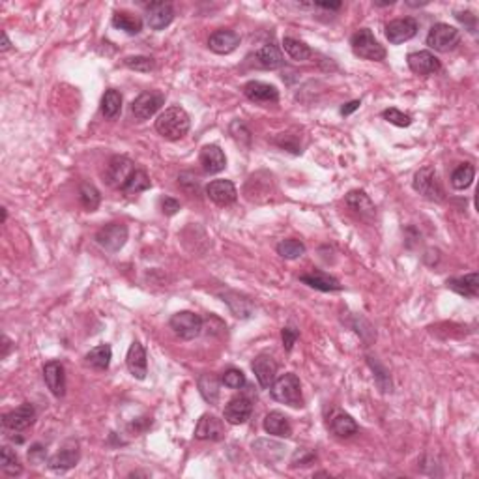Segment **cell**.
Wrapping results in <instances>:
<instances>
[{
    "label": "cell",
    "instance_id": "f907efd6",
    "mask_svg": "<svg viewBox=\"0 0 479 479\" xmlns=\"http://www.w3.org/2000/svg\"><path fill=\"white\" fill-rule=\"evenodd\" d=\"M457 19H459L461 23H470V32H476V15H472L470 12L457 13Z\"/></svg>",
    "mask_w": 479,
    "mask_h": 479
},
{
    "label": "cell",
    "instance_id": "f5cc1de1",
    "mask_svg": "<svg viewBox=\"0 0 479 479\" xmlns=\"http://www.w3.org/2000/svg\"><path fill=\"white\" fill-rule=\"evenodd\" d=\"M315 6L324 8V10H339L343 4L341 2H315Z\"/></svg>",
    "mask_w": 479,
    "mask_h": 479
},
{
    "label": "cell",
    "instance_id": "f1b7e54d",
    "mask_svg": "<svg viewBox=\"0 0 479 479\" xmlns=\"http://www.w3.org/2000/svg\"><path fill=\"white\" fill-rule=\"evenodd\" d=\"M255 64L262 70H279L285 64L281 51L274 43H266L255 53Z\"/></svg>",
    "mask_w": 479,
    "mask_h": 479
},
{
    "label": "cell",
    "instance_id": "816d5d0a",
    "mask_svg": "<svg viewBox=\"0 0 479 479\" xmlns=\"http://www.w3.org/2000/svg\"><path fill=\"white\" fill-rule=\"evenodd\" d=\"M359 105H361V102H359V100H354V102L347 103V105H343L341 107V114L343 116H348V114H352L354 111H358Z\"/></svg>",
    "mask_w": 479,
    "mask_h": 479
},
{
    "label": "cell",
    "instance_id": "ffe728a7",
    "mask_svg": "<svg viewBox=\"0 0 479 479\" xmlns=\"http://www.w3.org/2000/svg\"><path fill=\"white\" fill-rule=\"evenodd\" d=\"M43 380L54 397L66 395V371L60 361L53 359L43 366Z\"/></svg>",
    "mask_w": 479,
    "mask_h": 479
},
{
    "label": "cell",
    "instance_id": "cb8c5ba5",
    "mask_svg": "<svg viewBox=\"0 0 479 479\" xmlns=\"http://www.w3.org/2000/svg\"><path fill=\"white\" fill-rule=\"evenodd\" d=\"M240 45V34H236L234 30H216L214 34H210L208 38V47L210 51H214L216 54H228L236 51Z\"/></svg>",
    "mask_w": 479,
    "mask_h": 479
},
{
    "label": "cell",
    "instance_id": "d6a6232c",
    "mask_svg": "<svg viewBox=\"0 0 479 479\" xmlns=\"http://www.w3.org/2000/svg\"><path fill=\"white\" fill-rule=\"evenodd\" d=\"M367 366L371 367L372 377H375V382H377L378 389H380L382 393H389L391 388H393V384H391V375H389V371L386 369V366H384L380 359L371 356V354H367Z\"/></svg>",
    "mask_w": 479,
    "mask_h": 479
},
{
    "label": "cell",
    "instance_id": "52a82bcc",
    "mask_svg": "<svg viewBox=\"0 0 479 479\" xmlns=\"http://www.w3.org/2000/svg\"><path fill=\"white\" fill-rule=\"evenodd\" d=\"M129 230L124 223H109L96 233L97 246L103 247L109 253H118L122 247L126 246Z\"/></svg>",
    "mask_w": 479,
    "mask_h": 479
},
{
    "label": "cell",
    "instance_id": "4dcf8cb0",
    "mask_svg": "<svg viewBox=\"0 0 479 479\" xmlns=\"http://www.w3.org/2000/svg\"><path fill=\"white\" fill-rule=\"evenodd\" d=\"M113 359V348L109 345H97L84 356V363L96 371H107Z\"/></svg>",
    "mask_w": 479,
    "mask_h": 479
},
{
    "label": "cell",
    "instance_id": "e0dca14e",
    "mask_svg": "<svg viewBox=\"0 0 479 479\" xmlns=\"http://www.w3.org/2000/svg\"><path fill=\"white\" fill-rule=\"evenodd\" d=\"M195 438L197 440H206V442H219L225 438V427L219 418L214 414H204L198 419L197 427H195Z\"/></svg>",
    "mask_w": 479,
    "mask_h": 479
},
{
    "label": "cell",
    "instance_id": "8992f818",
    "mask_svg": "<svg viewBox=\"0 0 479 479\" xmlns=\"http://www.w3.org/2000/svg\"><path fill=\"white\" fill-rule=\"evenodd\" d=\"M168 326H171V329H173L180 339L191 341V339H197L203 333L204 320L191 311H180L174 313L173 317H171Z\"/></svg>",
    "mask_w": 479,
    "mask_h": 479
},
{
    "label": "cell",
    "instance_id": "681fc988",
    "mask_svg": "<svg viewBox=\"0 0 479 479\" xmlns=\"http://www.w3.org/2000/svg\"><path fill=\"white\" fill-rule=\"evenodd\" d=\"M159 206H162V212L165 216H174V214H178L180 208H182L178 201L173 197H163L162 201H159Z\"/></svg>",
    "mask_w": 479,
    "mask_h": 479
},
{
    "label": "cell",
    "instance_id": "6da1fadb",
    "mask_svg": "<svg viewBox=\"0 0 479 479\" xmlns=\"http://www.w3.org/2000/svg\"><path fill=\"white\" fill-rule=\"evenodd\" d=\"M189 127H191L189 114L178 105L165 109L156 120L157 133L167 141H180L184 135H187Z\"/></svg>",
    "mask_w": 479,
    "mask_h": 479
},
{
    "label": "cell",
    "instance_id": "f35d334b",
    "mask_svg": "<svg viewBox=\"0 0 479 479\" xmlns=\"http://www.w3.org/2000/svg\"><path fill=\"white\" fill-rule=\"evenodd\" d=\"M146 189H150L148 174L144 173V171L135 168V173L129 176V180L126 182V186L122 187V193L127 195V197H132V195H139V193L146 191Z\"/></svg>",
    "mask_w": 479,
    "mask_h": 479
},
{
    "label": "cell",
    "instance_id": "7bdbcfd3",
    "mask_svg": "<svg viewBox=\"0 0 479 479\" xmlns=\"http://www.w3.org/2000/svg\"><path fill=\"white\" fill-rule=\"evenodd\" d=\"M124 66L129 68V70H135V72L148 73L156 68V62H154L152 56H126Z\"/></svg>",
    "mask_w": 479,
    "mask_h": 479
},
{
    "label": "cell",
    "instance_id": "2e32d148",
    "mask_svg": "<svg viewBox=\"0 0 479 479\" xmlns=\"http://www.w3.org/2000/svg\"><path fill=\"white\" fill-rule=\"evenodd\" d=\"M206 197L216 203L217 206H228V204L236 203L238 191L230 180H212L206 186Z\"/></svg>",
    "mask_w": 479,
    "mask_h": 479
},
{
    "label": "cell",
    "instance_id": "7a4b0ae2",
    "mask_svg": "<svg viewBox=\"0 0 479 479\" xmlns=\"http://www.w3.org/2000/svg\"><path fill=\"white\" fill-rule=\"evenodd\" d=\"M269 393L281 405H287V407L292 408L304 407L301 382H299V378L294 372H287V375H281L279 378H276V382L272 384V388H269Z\"/></svg>",
    "mask_w": 479,
    "mask_h": 479
},
{
    "label": "cell",
    "instance_id": "c3c4849f",
    "mask_svg": "<svg viewBox=\"0 0 479 479\" xmlns=\"http://www.w3.org/2000/svg\"><path fill=\"white\" fill-rule=\"evenodd\" d=\"M281 339H283V347L287 352H290L296 345V341L299 339V331L294 328H283L281 329Z\"/></svg>",
    "mask_w": 479,
    "mask_h": 479
},
{
    "label": "cell",
    "instance_id": "4fadbf2b",
    "mask_svg": "<svg viewBox=\"0 0 479 479\" xmlns=\"http://www.w3.org/2000/svg\"><path fill=\"white\" fill-rule=\"evenodd\" d=\"M345 204L348 206V210H352L354 214H356L359 219H363V221L372 223L375 221V217H377V206L372 204L369 195H367L366 191H361V189H356V191L348 193L347 197H345Z\"/></svg>",
    "mask_w": 479,
    "mask_h": 479
},
{
    "label": "cell",
    "instance_id": "db71d44e",
    "mask_svg": "<svg viewBox=\"0 0 479 479\" xmlns=\"http://www.w3.org/2000/svg\"><path fill=\"white\" fill-rule=\"evenodd\" d=\"M2 343H4V345H2V359H6L8 354H10V348H12V341L4 336L2 337Z\"/></svg>",
    "mask_w": 479,
    "mask_h": 479
},
{
    "label": "cell",
    "instance_id": "7402d4cb",
    "mask_svg": "<svg viewBox=\"0 0 479 479\" xmlns=\"http://www.w3.org/2000/svg\"><path fill=\"white\" fill-rule=\"evenodd\" d=\"M244 94L253 103H277L279 102V90L274 84L262 81H249L244 86Z\"/></svg>",
    "mask_w": 479,
    "mask_h": 479
},
{
    "label": "cell",
    "instance_id": "603a6c76",
    "mask_svg": "<svg viewBox=\"0 0 479 479\" xmlns=\"http://www.w3.org/2000/svg\"><path fill=\"white\" fill-rule=\"evenodd\" d=\"M127 371L132 372L133 378L144 380L148 375V361H146V350L139 341H133L126 356Z\"/></svg>",
    "mask_w": 479,
    "mask_h": 479
},
{
    "label": "cell",
    "instance_id": "d4e9b609",
    "mask_svg": "<svg viewBox=\"0 0 479 479\" xmlns=\"http://www.w3.org/2000/svg\"><path fill=\"white\" fill-rule=\"evenodd\" d=\"M299 281L307 285V287L315 288V290H320V292H339V290H343V285L339 283V279L329 276L326 272H318V269L317 272L313 269L311 274L299 276Z\"/></svg>",
    "mask_w": 479,
    "mask_h": 479
},
{
    "label": "cell",
    "instance_id": "ab89813d",
    "mask_svg": "<svg viewBox=\"0 0 479 479\" xmlns=\"http://www.w3.org/2000/svg\"><path fill=\"white\" fill-rule=\"evenodd\" d=\"M473 176H476V168H473L470 163H462V165H459V167L453 171V174H451V186L455 187V189H459V191H462V189H466V187L472 186Z\"/></svg>",
    "mask_w": 479,
    "mask_h": 479
},
{
    "label": "cell",
    "instance_id": "f546056e",
    "mask_svg": "<svg viewBox=\"0 0 479 479\" xmlns=\"http://www.w3.org/2000/svg\"><path fill=\"white\" fill-rule=\"evenodd\" d=\"M329 429H331V432H333L336 437L350 438L352 434L358 432L359 427L358 423H356V419H354L350 414L336 412L331 416V419H329Z\"/></svg>",
    "mask_w": 479,
    "mask_h": 479
},
{
    "label": "cell",
    "instance_id": "5bb4252c",
    "mask_svg": "<svg viewBox=\"0 0 479 479\" xmlns=\"http://www.w3.org/2000/svg\"><path fill=\"white\" fill-rule=\"evenodd\" d=\"M408 68L410 72L416 73V75H421V77H429V75H434L442 70V64L440 60L431 53V51H418V53L408 54Z\"/></svg>",
    "mask_w": 479,
    "mask_h": 479
},
{
    "label": "cell",
    "instance_id": "83f0119b",
    "mask_svg": "<svg viewBox=\"0 0 479 479\" xmlns=\"http://www.w3.org/2000/svg\"><path fill=\"white\" fill-rule=\"evenodd\" d=\"M285 449L287 448L283 443L274 442V440H266V438H258V440L253 442V451L257 453L258 459H262L268 464L281 461L283 455H285Z\"/></svg>",
    "mask_w": 479,
    "mask_h": 479
},
{
    "label": "cell",
    "instance_id": "277c9868",
    "mask_svg": "<svg viewBox=\"0 0 479 479\" xmlns=\"http://www.w3.org/2000/svg\"><path fill=\"white\" fill-rule=\"evenodd\" d=\"M350 47L356 56L363 60H372V62H380L386 58V49L378 43L369 29H359L352 38H350Z\"/></svg>",
    "mask_w": 479,
    "mask_h": 479
},
{
    "label": "cell",
    "instance_id": "d6986e66",
    "mask_svg": "<svg viewBox=\"0 0 479 479\" xmlns=\"http://www.w3.org/2000/svg\"><path fill=\"white\" fill-rule=\"evenodd\" d=\"M251 369L262 389H269L272 388V384L276 382L277 363L276 359L272 358V356H268V354H258L257 358L253 359Z\"/></svg>",
    "mask_w": 479,
    "mask_h": 479
},
{
    "label": "cell",
    "instance_id": "ee69618b",
    "mask_svg": "<svg viewBox=\"0 0 479 479\" xmlns=\"http://www.w3.org/2000/svg\"><path fill=\"white\" fill-rule=\"evenodd\" d=\"M382 118L397 127H408L412 124V116H410V114H405L402 111H399V109L395 107L386 109L382 113Z\"/></svg>",
    "mask_w": 479,
    "mask_h": 479
},
{
    "label": "cell",
    "instance_id": "60d3db41",
    "mask_svg": "<svg viewBox=\"0 0 479 479\" xmlns=\"http://www.w3.org/2000/svg\"><path fill=\"white\" fill-rule=\"evenodd\" d=\"M79 198H81V204H83L86 212H94L102 203V195L96 189V186H92L88 182H84L79 187Z\"/></svg>",
    "mask_w": 479,
    "mask_h": 479
},
{
    "label": "cell",
    "instance_id": "f6af8a7d",
    "mask_svg": "<svg viewBox=\"0 0 479 479\" xmlns=\"http://www.w3.org/2000/svg\"><path fill=\"white\" fill-rule=\"evenodd\" d=\"M221 382L230 389H242L246 386V375L240 371V369L230 367V369H227V371L223 372Z\"/></svg>",
    "mask_w": 479,
    "mask_h": 479
},
{
    "label": "cell",
    "instance_id": "ba28073f",
    "mask_svg": "<svg viewBox=\"0 0 479 479\" xmlns=\"http://www.w3.org/2000/svg\"><path fill=\"white\" fill-rule=\"evenodd\" d=\"M165 103V94L159 90H146L143 94H139L132 103V113L139 122L150 120L154 114L163 107Z\"/></svg>",
    "mask_w": 479,
    "mask_h": 479
},
{
    "label": "cell",
    "instance_id": "d590c367",
    "mask_svg": "<svg viewBox=\"0 0 479 479\" xmlns=\"http://www.w3.org/2000/svg\"><path fill=\"white\" fill-rule=\"evenodd\" d=\"M221 298L225 304H228V307L233 309V313L236 317L249 318L253 315V304L244 296H240L236 292H225L221 294Z\"/></svg>",
    "mask_w": 479,
    "mask_h": 479
},
{
    "label": "cell",
    "instance_id": "bcb514c9",
    "mask_svg": "<svg viewBox=\"0 0 479 479\" xmlns=\"http://www.w3.org/2000/svg\"><path fill=\"white\" fill-rule=\"evenodd\" d=\"M317 461V453L313 449L307 448H299L294 451L292 461H290V466L298 468V466H309L313 462Z\"/></svg>",
    "mask_w": 479,
    "mask_h": 479
},
{
    "label": "cell",
    "instance_id": "e575fe53",
    "mask_svg": "<svg viewBox=\"0 0 479 479\" xmlns=\"http://www.w3.org/2000/svg\"><path fill=\"white\" fill-rule=\"evenodd\" d=\"M283 47H285V53L292 60H296V62H306V60H309L315 54L307 43L299 42V40L290 36L283 38Z\"/></svg>",
    "mask_w": 479,
    "mask_h": 479
},
{
    "label": "cell",
    "instance_id": "5b68a950",
    "mask_svg": "<svg viewBox=\"0 0 479 479\" xmlns=\"http://www.w3.org/2000/svg\"><path fill=\"white\" fill-rule=\"evenodd\" d=\"M461 42V32L448 23L432 24L429 34H427L425 43L438 53H449L459 45Z\"/></svg>",
    "mask_w": 479,
    "mask_h": 479
},
{
    "label": "cell",
    "instance_id": "9a60e30c",
    "mask_svg": "<svg viewBox=\"0 0 479 479\" xmlns=\"http://www.w3.org/2000/svg\"><path fill=\"white\" fill-rule=\"evenodd\" d=\"M146 23L152 30H165L174 19V8L171 2H150L144 12Z\"/></svg>",
    "mask_w": 479,
    "mask_h": 479
},
{
    "label": "cell",
    "instance_id": "1f68e13d",
    "mask_svg": "<svg viewBox=\"0 0 479 479\" xmlns=\"http://www.w3.org/2000/svg\"><path fill=\"white\" fill-rule=\"evenodd\" d=\"M113 26L126 32L129 36H137L139 32L143 30V19L129 12H114Z\"/></svg>",
    "mask_w": 479,
    "mask_h": 479
},
{
    "label": "cell",
    "instance_id": "4316f807",
    "mask_svg": "<svg viewBox=\"0 0 479 479\" xmlns=\"http://www.w3.org/2000/svg\"><path fill=\"white\" fill-rule=\"evenodd\" d=\"M262 427H264V431L268 432L269 437H277V438L292 437V425H290V421H288V418L285 416V414L277 412V410L266 414Z\"/></svg>",
    "mask_w": 479,
    "mask_h": 479
},
{
    "label": "cell",
    "instance_id": "3957f363",
    "mask_svg": "<svg viewBox=\"0 0 479 479\" xmlns=\"http://www.w3.org/2000/svg\"><path fill=\"white\" fill-rule=\"evenodd\" d=\"M414 189L425 197L427 201H432V203H442L446 198V191H443L442 182L438 178L437 168L432 165H425L421 167L414 176Z\"/></svg>",
    "mask_w": 479,
    "mask_h": 479
},
{
    "label": "cell",
    "instance_id": "9f6ffc18",
    "mask_svg": "<svg viewBox=\"0 0 479 479\" xmlns=\"http://www.w3.org/2000/svg\"><path fill=\"white\" fill-rule=\"evenodd\" d=\"M6 219H8V210L2 208V223H6Z\"/></svg>",
    "mask_w": 479,
    "mask_h": 479
},
{
    "label": "cell",
    "instance_id": "11a10c76",
    "mask_svg": "<svg viewBox=\"0 0 479 479\" xmlns=\"http://www.w3.org/2000/svg\"><path fill=\"white\" fill-rule=\"evenodd\" d=\"M10 47H12V42H10V38H8L6 32H2V45H0V51H2V53H6Z\"/></svg>",
    "mask_w": 479,
    "mask_h": 479
},
{
    "label": "cell",
    "instance_id": "44dd1931",
    "mask_svg": "<svg viewBox=\"0 0 479 479\" xmlns=\"http://www.w3.org/2000/svg\"><path fill=\"white\" fill-rule=\"evenodd\" d=\"M198 162H201V167H203V171L206 174H217L227 167L225 152H223L217 144H206V146L201 150Z\"/></svg>",
    "mask_w": 479,
    "mask_h": 479
},
{
    "label": "cell",
    "instance_id": "ac0fdd59",
    "mask_svg": "<svg viewBox=\"0 0 479 479\" xmlns=\"http://www.w3.org/2000/svg\"><path fill=\"white\" fill-rule=\"evenodd\" d=\"M253 414V402L247 399V397L240 395L234 397L225 405V410H223V418L230 425H242L246 423L247 419L251 418Z\"/></svg>",
    "mask_w": 479,
    "mask_h": 479
},
{
    "label": "cell",
    "instance_id": "7dc6e473",
    "mask_svg": "<svg viewBox=\"0 0 479 479\" xmlns=\"http://www.w3.org/2000/svg\"><path fill=\"white\" fill-rule=\"evenodd\" d=\"M178 186L184 189L186 193H189L191 197H195V195H198V191H201V182H198V178L195 176V174L191 173H182L178 176Z\"/></svg>",
    "mask_w": 479,
    "mask_h": 479
},
{
    "label": "cell",
    "instance_id": "484cf974",
    "mask_svg": "<svg viewBox=\"0 0 479 479\" xmlns=\"http://www.w3.org/2000/svg\"><path fill=\"white\" fill-rule=\"evenodd\" d=\"M446 287L453 292L461 294L464 298H478L479 294V274L478 272H472L468 276L462 277H451L446 281Z\"/></svg>",
    "mask_w": 479,
    "mask_h": 479
},
{
    "label": "cell",
    "instance_id": "8d00e7d4",
    "mask_svg": "<svg viewBox=\"0 0 479 479\" xmlns=\"http://www.w3.org/2000/svg\"><path fill=\"white\" fill-rule=\"evenodd\" d=\"M102 113L107 120H114L122 113V94L118 90L109 88L102 97Z\"/></svg>",
    "mask_w": 479,
    "mask_h": 479
},
{
    "label": "cell",
    "instance_id": "30bf717a",
    "mask_svg": "<svg viewBox=\"0 0 479 479\" xmlns=\"http://www.w3.org/2000/svg\"><path fill=\"white\" fill-rule=\"evenodd\" d=\"M135 173V163L126 156H114L107 165V171H105V180L111 187H122L126 186V182L129 180V176Z\"/></svg>",
    "mask_w": 479,
    "mask_h": 479
},
{
    "label": "cell",
    "instance_id": "8fae6325",
    "mask_svg": "<svg viewBox=\"0 0 479 479\" xmlns=\"http://www.w3.org/2000/svg\"><path fill=\"white\" fill-rule=\"evenodd\" d=\"M419 24L414 17L393 19L386 24V38L391 45H401V43L412 40L418 34Z\"/></svg>",
    "mask_w": 479,
    "mask_h": 479
},
{
    "label": "cell",
    "instance_id": "74e56055",
    "mask_svg": "<svg viewBox=\"0 0 479 479\" xmlns=\"http://www.w3.org/2000/svg\"><path fill=\"white\" fill-rule=\"evenodd\" d=\"M0 470L6 473V476H10V478H15V476L23 473V464L19 461V457L8 446H4L2 451H0Z\"/></svg>",
    "mask_w": 479,
    "mask_h": 479
},
{
    "label": "cell",
    "instance_id": "836d02e7",
    "mask_svg": "<svg viewBox=\"0 0 479 479\" xmlns=\"http://www.w3.org/2000/svg\"><path fill=\"white\" fill-rule=\"evenodd\" d=\"M221 386H219V378L214 377V375H203L198 378V391L206 402L210 405H217L219 401V395H221Z\"/></svg>",
    "mask_w": 479,
    "mask_h": 479
},
{
    "label": "cell",
    "instance_id": "b9f144b4",
    "mask_svg": "<svg viewBox=\"0 0 479 479\" xmlns=\"http://www.w3.org/2000/svg\"><path fill=\"white\" fill-rule=\"evenodd\" d=\"M277 253H279L283 258H287V260H294V258H299L306 255V246H304V242H299V240H281V242L277 244Z\"/></svg>",
    "mask_w": 479,
    "mask_h": 479
},
{
    "label": "cell",
    "instance_id": "9c48e42d",
    "mask_svg": "<svg viewBox=\"0 0 479 479\" xmlns=\"http://www.w3.org/2000/svg\"><path fill=\"white\" fill-rule=\"evenodd\" d=\"M34 421H36V410L30 402H23L21 407L2 416V427L8 432L26 431Z\"/></svg>",
    "mask_w": 479,
    "mask_h": 479
},
{
    "label": "cell",
    "instance_id": "7c38bea8",
    "mask_svg": "<svg viewBox=\"0 0 479 479\" xmlns=\"http://www.w3.org/2000/svg\"><path fill=\"white\" fill-rule=\"evenodd\" d=\"M79 459H81V451H79V443L75 440H68L60 451H56L51 459H49V468L53 472H68L72 468L77 466Z\"/></svg>",
    "mask_w": 479,
    "mask_h": 479
}]
</instances>
